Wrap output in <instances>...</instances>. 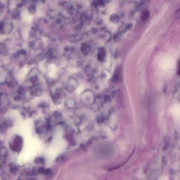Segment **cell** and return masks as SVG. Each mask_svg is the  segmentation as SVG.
<instances>
[{
  "label": "cell",
  "instance_id": "obj_11",
  "mask_svg": "<svg viewBox=\"0 0 180 180\" xmlns=\"http://www.w3.org/2000/svg\"><path fill=\"white\" fill-rule=\"evenodd\" d=\"M43 159L41 158H38L36 160L37 162H38V163H39V162H43Z\"/></svg>",
  "mask_w": 180,
  "mask_h": 180
},
{
  "label": "cell",
  "instance_id": "obj_9",
  "mask_svg": "<svg viewBox=\"0 0 180 180\" xmlns=\"http://www.w3.org/2000/svg\"><path fill=\"white\" fill-rule=\"evenodd\" d=\"M106 52L104 48H101L99 50L98 55V58L100 61H102L105 57Z\"/></svg>",
  "mask_w": 180,
  "mask_h": 180
},
{
  "label": "cell",
  "instance_id": "obj_7",
  "mask_svg": "<svg viewBox=\"0 0 180 180\" xmlns=\"http://www.w3.org/2000/svg\"><path fill=\"white\" fill-rule=\"evenodd\" d=\"M22 19L24 22H30L32 21L33 17L27 10H25L22 12L21 14Z\"/></svg>",
  "mask_w": 180,
  "mask_h": 180
},
{
  "label": "cell",
  "instance_id": "obj_12",
  "mask_svg": "<svg viewBox=\"0 0 180 180\" xmlns=\"http://www.w3.org/2000/svg\"><path fill=\"white\" fill-rule=\"evenodd\" d=\"M178 75H180V61L179 63V69H178Z\"/></svg>",
  "mask_w": 180,
  "mask_h": 180
},
{
  "label": "cell",
  "instance_id": "obj_10",
  "mask_svg": "<svg viewBox=\"0 0 180 180\" xmlns=\"http://www.w3.org/2000/svg\"><path fill=\"white\" fill-rule=\"evenodd\" d=\"M150 13L149 11L148 10H145L142 12V20L145 21L147 20L149 17Z\"/></svg>",
  "mask_w": 180,
  "mask_h": 180
},
{
  "label": "cell",
  "instance_id": "obj_4",
  "mask_svg": "<svg viewBox=\"0 0 180 180\" xmlns=\"http://www.w3.org/2000/svg\"><path fill=\"white\" fill-rule=\"evenodd\" d=\"M62 119V115L60 112L56 111L53 113L48 120V123L52 127L54 125L62 123L61 120Z\"/></svg>",
  "mask_w": 180,
  "mask_h": 180
},
{
  "label": "cell",
  "instance_id": "obj_1",
  "mask_svg": "<svg viewBox=\"0 0 180 180\" xmlns=\"http://www.w3.org/2000/svg\"><path fill=\"white\" fill-rule=\"evenodd\" d=\"M51 128L48 120L45 118H39L35 123V130L39 135H45Z\"/></svg>",
  "mask_w": 180,
  "mask_h": 180
},
{
  "label": "cell",
  "instance_id": "obj_8",
  "mask_svg": "<svg viewBox=\"0 0 180 180\" xmlns=\"http://www.w3.org/2000/svg\"><path fill=\"white\" fill-rule=\"evenodd\" d=\"M49 74L51 77H54L55 76L56 72L57 70V68L55 65L54 64H50L49 66Z\"/></svg>",
  "mask_w": 180,
  "mask_h": 180
},
{
  "label": "cell",
  "instance_id": "obj_6",
  "mask_svg": "<svg viewBox=\"0 0 180 180\" xmlns=\"http://www.w3.org/2000/svg\"><path fill=\"white\" fill-rule=\"evenodd\" d=\"M13 125L12 122L9 120H4L1 123V133L5 132L9 127H11Z\"/></svg>",
  "mask_w": 180,
  "mask_h": 180
},
{
  "label": "cell",
  "instance_id": "obj_3",
  "mask_svg": "<svg viewBox=\"0 0 180 180\" xmlns=\"http://www.w3.org/2000/svg\"><path fill=\"white\" fill-rule=\"evenodd\" d=\"M51 96L53 102L56 104H60L62 102L64 94L62 89L60 88H57L51 92Z\"/></svg>",
  "mask_w": 180,
  "mask_h": 180
},
{
  "label": "cell",
  "instance_id": "obj_5",
  "mask_svg": "<svg viewBox=\"0 0 180 180\" xmlns=\"http://www.w3.org/2000/svg\"><path fill=\"white\" fill-rule=\"evenodd\" d=\"M23 144L22 137L20 135H16L14 137L13 143L10 145V147L14 151H19Z\"/></svg>",
  "mask_w": 180,
  "mask_h": 180
},
{
  "label": "cell",
  "instance_id": "obj_2",
  "mask_svg": "<svg viewBox=\"0 0 180 180\" xmlns=\"http://www.w3.org/2000/svg\"><path fill=\"white\" fill-rule=\"evenodd\" d=\"M102 147L98 148L95 151L96 157L99 159H107L112 157L114 153L113 150L109 147Z\"/></svg>",
  "mask_w": 180,
  "mask_h": 180
}]
</instances>
